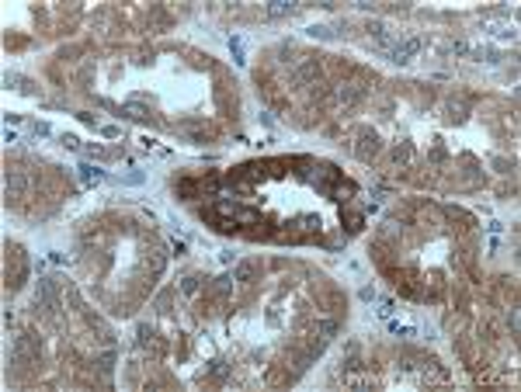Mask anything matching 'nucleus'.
Returning a JSON list of instances; mask_svg holds the SVG:
<instances>
[{"mask_svg":"<svg viewBox=\"0 0 521 392\" xmlns=\"http://www.w3.org/2000/svg\"><path fill=\"white\" fill-rule=\"evenodd\" d=\"M122 181H125V184H142V181H146V174H139V170H132V174H129V177H122Z\"/></svg>","mask_w":521,"mask_h":392,"instance_id":"4","label":"nucleus"},{"mask_svg":"<svg viewBox=\"0 0 521 392\" xmlns=\"http://www.w3.org/2000/svg\"><path fill=\"white\" fill-rule=\"evenodd\" d=\"M230 49H233V59H237V63L243 66L247 59H243V49H240V38H237V35H230Z\"/></svg>","mask_w":521,"mask_h":392,"instance_id":"3","label":"nucleus"},{"mask_svg":"<svg viewBox=\"0 0 521 392\" xmlns=\"http://www.w3.org/2000/svg\"><path fill=\"white\" fill-rule=\"evenodd\" d=\"M80 177H84V181H101L104 174H101L97 167H91V163H80Z\"/></svg>","mask_w":521,"mask_h":392,"instance_id":"2","label":"nucleus"},{"mask_svg":"<svg viewBox=\"0 0 521 392\" xmlns=\"http://www.w3.org/2000/svg\"><path fill=\"white\" fill-rule=\"evenodd\" d=\"M417 49H421V42H417V38H410V42H403V46H396V49H393V59H396V63H406Z\"/></svg>","mask_w":521,"mask_h":392,"instance_id":"1","label":"nucleus"}]
</instances>
